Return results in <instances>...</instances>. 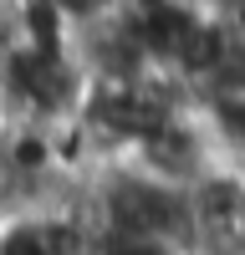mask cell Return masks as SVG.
I'll list each match as a JSON object with an SVG mask.
<instances>
[{"label":"cell","mask_w":245,"mask_h":255,"mask_svg":"<svg viewBox=\"0 0 245 255\" xmlns=\"http://www.w3.org/2000/svg\"><path fill=\"white\" fill-rule=\"evenodd\" d=\"M102 255H184V250L163 240H113V245H102Z\"/></svg>","instance_id":"cell-1"}]
</instances>
